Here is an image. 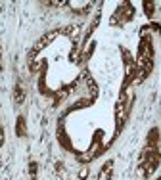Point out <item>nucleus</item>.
Returning <instances> with one entry per match:
<instances>
[{
    "instance_id": "1",
    "label": "nucleus",
    "mask_w": 161,
    "mask_h": 180,
    "mask_svg": "<svg viewBox=\"0 0 161 180\" xmlns=\"http://www.w3.org/2000/svg\"><path fill=\"white\" fill-rule=\"evenodd\" d=\"M157 161H159L157 153L155 152H148V157H146V161H144V169L148 171V172H152L153 169L157 167Z\"/></svg>"
},
{
    "instance_id": "2",
    "label": "nucleus",
    "mask_w": 161,
    "mask_h": 180,
    "mask_svg": "<svg viewBox=\"0 0 161 180\" xmlns=\"http://www.w3.org/2000/svg\"><path fill=\"white\" fill-rule=\"evenodd\" d=\"M16 102H17V104L23 102V88H21V84L16 86Z\"/></svg>"
},
{
    "instance_id": "4",
    "label": "nucleus",
    "mask_w": 161,
    "mask_h": 180,
    "mask_svg": "<svg viewBox=\"0 0 161 180\" xmlns=\"http://www.w3.org/2000/svg\"><path fill=\"white\" fill-rule=\"evenodd\" d=\"M2 142H4V136H2V130H0V146H2Z\"/></svg>"
},
{
    "instance_id": "3",
    "label": "nucleus",
    "mask_w": 161,
    "mask_h": 180,
    "mask_svg": "<svg viewBox=\"0 0 161 180\" xmlns=\"http://www.w3.org/2000/svg\"><path fill=\"white\" fill-rule=\"evenodd\" d=\"M25 134V123H23V117L17 119V136H23Z\"/></svg>"
}]
</instances>
